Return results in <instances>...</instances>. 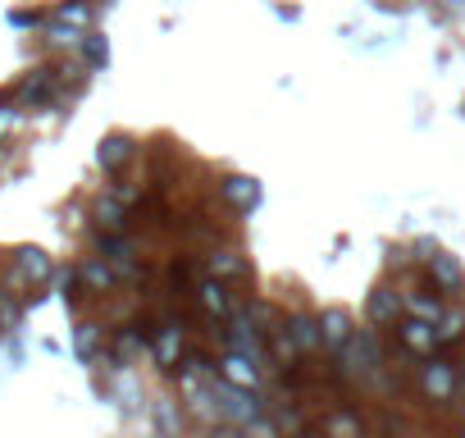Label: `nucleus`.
Listing matches in <instances>:
<instances>
[{
	"label": "nucleus",
	"instance_id": "nucleus-1",
	"mask_svg": "<svg viewBox=\"0 0 465 438\" xmlns=\"http://www.w3.org/2000/svg\"><path fill=\"white\" fill-rule=\"evenodd\" d=\"M411 388L420 393V402L429 406H456L460 402V365L447 361V352H433V356H420V365L411 370Z\"/></svg>",
	"mask_w": 465,
	"mask_h": 438
},
{
	"label": "nucleus",
	"instance_id": "nucleus-2",
	"mask_svg": "<svg viewBox=\"0 0 465 438\" xmlns=\"http://www.w3.org/2000/svg\"><path fill=\"white\" fill-rule=\"evenodd\" d=\"M151 356L164 374H178L183 356H187V320L183 315H160L155 333H151Z\"/></svg>",
	"mask_w": 465,
	"mask_h": 438
},
{
	"label": "nucleus",
	"instance_id": "nucleus-3",
	"mask_svg": "<svg viewBox=\"0 0 465 438\" xmlns=\"http://www.w3.org/2000/svg\"><path fill=\"white\" fill-rule=\"evenodd\" d=\"M192 306L201 311V320L205 324H223L232 311H238L242 302L232 297V288H228V279H214V274H201L196 279V288H192Z\"/></svg>",
	"mask_w": 465,
	"mask_h": 438
},
{
	"label": "nucleus",
	"instance_id": "nucleus-4",
	"mask_svg": "<svg viewBox=\"0 0 465 438\" xmlns=\"http://www.w3.org/2000/svg\"><path fill=\"white\" fill-rule=\"evenodd\" d=\"M60 92H64V87H60V69H55V65H42V69H33V74L15 87V101H19L24 110H42V105H51Z\"/></svg>",
	"mask_w": 465,
	"mask_h": 438
},
{
	"label": "nucleus",
	"instance_id": "nucleus-5",
	"mask_svg": "<svg viewBox=\"0 0 465 438\" xmlns=\"http://www.w3.org/2000/svg\"><path fill=\"white\" fill-rule=\"evenodd\" d=\"M397 347L406 352V356H433L438 352V324L433 320H424V315H401L397 320Z\"/></svg>",
	"mask_w": 465,
	"mask_h": 438
},
{
	"label": "nucleus",
	"instance_id": "nucleus-6",
	"mask_svg": "<svg viewBox=\"0 0 465 438\" xmlns=\"http://www.w3.org/2000/svg\"><path fill=\"white\" fill-rule=\"evenodd\" d=\"M365 315H370V324H379V329H397V320L406 315V293H397L392 284H374Z\"/></svg>",
	"mask_w": 465,
	"mask_h": 438
},
{
	"label": "nucleus",
	"instance_id": "nucleus-7",
	"mask_svg": "<svg viewBox=\"0 0 465 438\" xmlns=\"http://www.w3.org/2000/svg\"><path fill=\"white\" fill-rule=\"evenodd\" d=\"M219 374H223L228 383L261 388V383H265V361H256V356H247V352H232V347H223V356H219Z\"/></svg>",
	"mask_w": 465,
	"mask_h": 438
},
{
	"label": "nucleus",
	"instance_id": "nucleus-8",
	"mask_svg": "<svg viewBox=\"0 0 465 438\" xmlns=\"http://www.w3.org/2000/svg\"><path fill=\"white\" fill-rule=\"evenodd\" d=\"M137 224V214H133V205H124L119 196H101L96 205H92V229L96 234H128Z\"/></svg>",
	"mask_w": 465,
	"mask_h": 438
},
{
	"label": "nucleus",
	"instance_id": "nucleus-9",
	"mask_svg": "<svg viewBox=\"0 0 465 438\" xmlns=\"http://www.w3.org/2000/svg\"><path fill=\"white\" fill-rule=\"evenodd\" d=\"M219 201L232 210V214H247V210H256V201H261V183L256 178H247V174H228V178H219Z\"/></svg>",
	"mask_w": 465,
	"mask_h": 438
},
{
	"label": "nucleus",
	"instance_id": "nucleus-10",
	"mask_svg": "<svg viewBox=\"0 0 465 438\" xmlns=\"http://www.w3.org/2000/svg\"><path fill=\"white\" fill-rule=\"evenodd\" d=\"M205 274L228 279V284H242V279H252V261L238 247H210L205 252Z\"/></svg>",
	"mask_w": 465,
	"mask_h": 438
},
{
	"label": "nucleus",
	"instance_id": "nucleus-11",
	"mask_svg": "<svg viewBox=\"0 0 465 438\" xmlns=\"http://www.w3.org/2000/svg\"><path fill=\"white\" fill-rule=\"evenodd\" d=\"M78 284H83L87 297H110V293L119 288V270L96 252V256H87V261L78 265Z\"/></svg>",
	"mask_w": 465,
	"mask_h": 438
},
{
	"label": "nucleus",
	"instance_id": "nucleus-12",
	"mask_svg": "<svg viewBox=\"0 0 465 438\" xmlns=\"http://www.w3.org/2000/svg\"><path fill=\"white\" fill-rule=\"evenodd\" d=\"M133 155H137V142L128 137V133H110V137H101V146H96V164L114 178V174H124L128 164H133Z\"/></svg>",
	"mask_w": 465,
	"mask_h": 438
},
{
	"label": "nucleus",
	"instance_id": "nucleus-13",
	"mask_svg": "<svg viewBox=\"0 0 465 438\" xmlns=\"http://www.w3.org/2000/svg\"><path fill=\"white\" fill-rule=\"evenodd\" d=\"M424 279H429L438 293H465V270H460V261L447 256V252H433V256L424 261Z\"/></svg>",
	"mask_w": 465,
	"mask_h": 438
},
{
	"label": "nucleus",
	"instance_id": "nucleus-14",
	"mask_svg": "<svg viewBox=\"0 0 465 438\" xmlns=\"http://www.w3.org/2000/svg\"><path fill=\"white\" fill-rule=\"evenodd\" d=\"M288 333H292V343H297L302 356H320V352H324L320 315H311V311H292V315H288Z\"/></svg>",
	"mask_w": 465,
	"mask_h": 438
},
{
	"label": "nucleus",
	"instance_id": "nucleus-15",
	"mask_svg": "<svg viewBox=\"0 0 465 438\" xmlns=\"http://www.w3.org/2000/svg\"><path fill=\"white\" fill-rule=\"evenodd\" d=\"M320 329H324V352L333 356V352H342V347L351 343V333H356V320H351L342 306H329V311L320 315Z\"/></svg>",
	"mask_w": 465,
	"mask_h": 438
},
{
	"label": "nucleus",
	"instance_id": "nucleus-16",
	"mask_svg": "<svg viewBox=\"0 0 465 438\" xmlns=\"http://www.w3.org/2000/svg\"><path fill=\"white\" fill-rule=\"evenodd\" d=\"M105 347H110V329L101 324V320H83L78 324V333H74V352H78V361H101L105 356Z\"/></svg>",
	"mask_w": 465,
	"mask_h": 438
},
{
	"label": "nucleus",
	"instance_id": "nucleus-17",
	"mask_svg": "<svg viewBox=\"0 0 465 438\" xmlns=\"http://www.w3.org/2000/svg\"><path fill=\"white\" fill-rule=\"evenodd\" d=\"M442 311H447V302H442V293L424 279V284H415L411 293H406V315H424V320H442Z\"/></svg>",
	"mask_w": 465,
	"mask_h": 438
},
{
	"label": "nucleus",
	"instance_id": "nucleus-18",
	"mask_svg": "<svg viewBox=\"0 0 465 438\" xmlns=\"http://www.w3.org/2000/svg\"><path fill=\"white\" fill-rule=\"evenodd\" d=\"M320 429H329V433H365L370 424H365L361 411H351L347 402H338V411H329V415L320 420Z\"/></svg>",
	"mask_w": 465,
	"mask_h": 438
},
{
	"label": "nucleus",
	"instance_id": "nucleus-19",
	"mask_svg": "<svg viewBox=\"0 0 465 438\" xmlns=\"http://www.w3.org/2000/svg\"><path fill=\"white\" fill-rule=\"evenodd\" d=\"M465 338V311H442L438 320V352H451Z\"/></svg>",
	"mask_w": 465,
	"mask_h": 438
},
{
	"label": "nucleus",
	"instance_id": "nucleus-20",
	"mask_svg": "<svg viewBox=\"0 0 465 438\" xmlns=\"http://www.w3.org/2000/svg\"><path fill=\"white\" fill-rule=\"evenodd\" d=\"M51 19L74 24V28H92V5H87V0H64V5L51 10Z\"/></svg>",
	"mask_w": 465,
	"mask_h": 438
},
{
	"label": "nucleus",
	"instance_id": "nucleus-21",
	"mask_svg": "<svg viewBox=\"0 0 465 438\" xmlns=\"http://www.w3.org/2000/svg\"><path fill=\"white\" fill-rule=\"evenodd\" d=\"M242 311H247V315H252V320L261 324V333H265V338H270L274 329H283V320H288V315H279V311H274L270 302H256V297H252V302H247Z\"/></svg>",
	"mask_w": 465,
	"mask_h": 438
},
{
	"label": "nucleus",
	"instance_id": "nucleus-22",
	"mask_svg": "<svg viewBox=\"0 0 465 438\" xmlns=\"http://www.w3.org/2000/svg\"><path fill=\"white\" fill-rule=\"evenodd\" d=\"M19 124H24V105L15 101V92H10V101L0 96V137H10V133H19Z\"/></svg>",
	"mask_w": 465,
	"mask_h": 438
},
{
	"label": "nucleus",
	"instance_id": "nucleus-23",
	"mask_svg": "<svg viewBox=\"0 0 465 438\" xmlns=\"http://www.w3.org/2000/svg\"><path fill=\"white\" fill-rule=\"evenodd\" d=\"M78 51H83V60H87V69H101V65L110 60V51H105V37H96V33H87Z\"/></svg>",
	"mask_w": 465,
	"mask_h": 438
},
{
	"label": "nucleus",
	"instance_id": "nucleus-24",
	"mask_svg": "<svg viewBox=\"0 0 465 438\" xmlns=\"http://www.w3.org/2000/svg\"><path fill=\"white\" fill-rule=\"evenodd\" d=\"M110 196H119V201H124V205H137V201H142V196H146V192H142V187H137V183H128V178H124V174H114V183H110Z\"/></svg>",
	"mask_w": 465,
	"mask_h": 438
},
{
	"label": "nucleus",
	"instance_id": "nucleus-25",
	"mask_svg": "<svg viewBox=\"0 0 465 438\" xmlns=\"http://www.w3.org/2000/svg\"><path fill=\"white\" fill-rule=\"evenodd\" d=\"M183 424V411H173L169 402H160V429H178Z\"/></svg>",
	"mask_w": 465,
	"mask_h": 438
},
{
	"label": "nucleus",
	"instance_id": "nucleus-26",
	"mask_svg": "<svg viewBox=\"0 0 465 438\" xmlns=\"http://www.w3.org/2000/svg\"><path fill=\"white\" fill-rule=\"evenodd\" d=\"M10 24H15V28H37V15H33V10H15Z\"/></svg>",
	"mask_w": 465,
	"mask_h": 438
},
{
	"label": "nucleus",
	"instance_id": "nucleus-27",
	"mask_svg": "<svg viewBox=\"0 0 465 438\" xmlns=\"http://www.w3.org/2000/svg\"><path fill=\"white\" fill-rule=\"evenodd\" d=\"M460 383H465V361H460Z\"/></svg>",
	"mask_w": 465,
	"mask_h": 438
},
{
	"label": "nucleus",
	"instance_id": "nucleus-28",
	"mask_svg": "<svg viewBox=\"0 0 465 438\" xmlns=\"http://www.w3.org/2000/svg\"><path fill=\"white\" fill-rule=\"evenodd\" d=\"M0 142H5V137H0ZM0 160H5V146H0Z\"/></svg>",
	"mask_w": 465,
	"mask_h": 438
},
{
	"label": "nucleus",
	"instance_id": "nucleus-29",
	"mask_svg": "<svg viewBox=\"0 0 465 438\" xmlns=\"http://www.w3.org/2000/svg\"><path fill=\"white\" fill-rule=\"evenodd\" d=\"M460 433H465V420H460Z\"/></svg>",
	"mask_w": 465,
	"mask_h": 438
},
{
	"label": "nucleus",
	"instance_id": "nucleus-30",
	"mask_svg": "<svg viewBox=\"0 0 465 438\" xmlns=\"http://www.w3.org/2000/svg\"><path fill=\"white\" fill-rule=\"evenodd\" d=\"M0 333H5V324H0Z\"/></svg>",
	"mask_w": 465,
	"mask_h": 438
}]
</instances>
